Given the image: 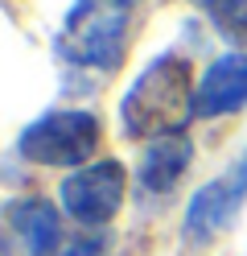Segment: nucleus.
Returning <instances> with one entry per match:
<instances>
[{"label": "nucleus", "instance_id": "1", "mask_svg": "<svg viewBox=\"0 0 247 256\" xmlns=\"http://www.w3.org/2000/svg\"><path fill=\"white\" fill-rule=\"evenodd\" d=\"M194 116H198V83H194V66L181 54L153 58L120 104L124 136H136V140L181 132Z\"/></svg>", "mask_w": 247, "mask_h": 256}, {"label": "nucleus", "instance_id": "2", "mask_svg": "<svg viewBox=\"0 0 247 256\" xmlns=\"http://www.w3.org/2000/svg\"><path fill=\"white\" fill-rule=\"evenodd\" d=\"M132 0H74L58 29V54L87 70H115L128 50Z\"/></svg>", "mask_w": 247, "mask_h": 256}, {"label": "nucleus", "instance_id": "3", "mask_svg": "<svg viewBox=\"0 0 247 256\" xmlns=\"http://www.w3.org/2000/svg\"><path fill=\"white\" fill-rule=\"evenodd\" d=\"M99 116L91 112H45L41 120H33L21 140H16V149L21 157L37 166H54V170H66V166H82L91 162V153L99 149Z\"/></svg>", "mask_w": 247, "mask_h": 256}, {"label": "nucleus", "instance_id": "4", "mask_svg": "<svg viewBox=\"0 0 247 256\" xmlns=\"http://www.w3.org/2000/svg\"><path fill=\"white\" fill-rule=\"evenodd\" d=\"M124 190H128V174L120 162H95L82 166L74 174L62 178V211L74 223H87V228H103V223L124 206Z\"/></svg>", "mask_w": 247, "mask_h": 256}, {"label": "nucleus", "instance_id": "5", "mask_svg": "<svg viewBox=\"0 0 247 256\" xmlns=\"http://www.w3.org/2000/svg\"><path fill=\"white\" fill-rule=\"evenodd\" d=\"M243 202H247V149L235 157V166H231L223 178L206 182L190 198L181 232H186L190 244H210V240H219L231 223H235Z\"/></svg>", "mask_w": 247, "mask_h": 256}, {"label": "nucleus", "instance_id": "6", "mask_svg": "<svg viewBox=\"0 0 247 256\" xmlns=\"http://www.w3.org/2000/svg\"><path fill=\"white\" fill-rule=\"evenodd\" d=\"M247 108V54L231 50L223 58H214L206 74L198 78V116H231V112Z\"/></svg>", "mask_w": 247, "mask_h": 256}, {"label": "nucleus", "instance_id": "7", "mask_svg": "<svg viewBox=\"0 0 247 256\" xmlns=\"http://www.w3.org/2000/svg\"><path fill=\"white\" fill-rule=\"evenodd\" d=\"M194 162V145L186 132H169V136H157L148 140L144 153H140V166H136V182L148 190V194H169V190L186 178V170Z\"/></svg>", "mask_w": 247, "mask_h": 256}, {"label": "nucleus", "instance_id": "8", "mask_svg": "<svg viewBox=\"0 0 247 256\" xmlns=\"http://www.w3.org/2000/svg\"><path fill=\"white\" fill-rule=\"evenodd\" d=\"M8 232L25 256H54L62 248V219L45 198H16L8 206Z\"/></svg>", "mask_w": 247, "mask_h": 256}, {"label": "nucleus", "instance_id": "9", "mask_svg": "<svg viewBox=\"0 0 247 256\" xmlns=\"http://www.w3.org/2000/svg\"><path fill=\"white\" fill-rule=\"evenodd\" d=\"M194 4L231 46H247V0H194Z\"/></svg>", "mask_w": 247, "mask_h": 256}, {"label": "nucleus", "instance_id": "10", "mask_svg": "<svg viewBox=\"0 0 247 256\" xmlns=\"http://www.w3.org/2000/svg\"><path fill=\"white\" fill-rule=\"evenodd\" d=\"M103 244H107V236H87L82 244L66 248V256H99V252H103Z\"/></svg>", "mask_w": 247, "mask_h": 256}]
</instances>
